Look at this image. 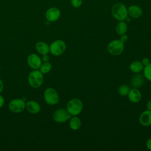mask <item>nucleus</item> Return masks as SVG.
Returning <instances> with one entry per match:
<instances>
[{"mask_svg":"<svg viewBox=\"0 0 151 151\" xmlns=\"http://www.w3.org/2000/svg\"><path fill=\"white\" fill-rule=\"evenodd\" d=\"M124 48V43L120 40L111 41L107 45L108 52L113 55H119L121 54Z\"/></svg>","mask_w":151,"mask_h":151,"instance_id":"obj_6","label":"nucleus"},{"mask_svg":"<svg viewBox=\"0 0 151 151\" xmlns=\"http://www.w3.org/2000/svg\"><path fill=\"white\" fill-rule=\"evenodd\" d=\"M130 91V88L127 85H122L121 86H120L119 87V89H118V92H119V94L120 95V96H127L129 93Z\"/></svg>","mask_w":151,"mask_h":151,"instance_id":"obj_22","label":"nucleus"},{"mask_svg":"<svg viewBox=\"0 0 151 151\" xmlns=\"http://www.w3.org/2000/svg\"><path fill=\"white\" fill-rule=\"evenodd\" d=\"M81 125V120L76 116H73L70 119L69 126L70 128L73 130H78Z\"/></svg>","mask_w":151,"mask_h":151,"instance_id":"obj_17","label":"nucleus"},{"mask_svg":"<svg viewBox=\"0 0 151 151\" xmlns=\"http://www.w3.org/2000/svg\"><path fill=\"white\" fill-rule=\"evenodd\" d=\"M25 109L31 114H37L41 110L40 104L34 100H29L25 104Z\"/></svg>","mask_w":151,"mask_h":151,"instance_id":"obj_11","label":"nucleus"},{"mask_svg":"<svg viewBox=\"0 0 151 151\" xmlns=\"http://www.w3.org/2000/svg\"><path fill=\"white\" fill-rule=\"evenodd\" d=\"M127 40H128V36H127V35H126L125 34L121 35V37H120V40L122 42H123V43L126 42L127 41Z\"/></svg>","mask_w":151,"mask_h":151,"instance_id":"obj_25","label":"nucleus"},{"mask_svg":"<svg viewBox=\"0 0 151 151\" xmlns=\"http://www.w3.org/2000/svg\"><path fill=\"white\" fill-rule=\"evenodd\" d=\"M44 81L43 74L38 70H33L28 76V83L29 85L34 88L40 87Z\"/></svg>","mask_w":151,"mask_h":151,"instance_id":"obj_2","label":"nucleus"},{"mask_svg":"<svg viewBox=\"0 0 151 151\" xmlns=\"http://www.w3.org/2000/svg\"><path fill=\"white\" fill-rule=\"evenodd\" d=\"M147 110H150L151 111V100H149L148 101V102H147Z\"/></svg>","mask_w":151,"mask_h":151,"instance_id":"obj_30","label":"nucleus"},{"mask_svg":"<svg viewBox=\"0 0 151 151\" xmlns=\"http://www.w3.org/2000/svg\"><path fill=\"white\" fill-rule=\"evenodd\" d=\"M144 83V78L140 74H136L134 76L132 79V85L134 88H139L141 87Z\"/></svg>","mask_w":151,"mask_h":151,"instance_id":"obj_18","label":"nucleus"},{"mask_svg":"<svg viewBox=\"0 0 151 151\" xmlns=\"http://www.w3.org/2000/svg\"><path fill=\"white\" fill-rule=\"evenodd\" d=\"M72 117L67 109L61 108L55 110L52 114V119L54 122L58 123H64Z\"/></svg>","mask_w":151,"mask_h":151,"instance_id":"obj_7","label":"nucleus"},{"mask_svg":"<svg viewBox=\"0 0 151 151\" xmlns=\"http://www.w3.org/2000/svg\"><path fill=\"white\" fill-rule=\"evenodd\" d=\"M40 71L42 74H47L52 69V64L47 61V62H43L42 63L40 68Z\"/></svg>","mask_w":151,"mask_h":151,"instance_id":"obj_20","label":"nucleus"},{"mask_svg":"<svg viewBox=\"0 0 151 151\" xmlns=\"http://www.w3.org/2000/svg\"><path fill=\"white\" fill-rule=\"evenodd\" d=\"M66 109L71 116H77L83 110V103L78 99H72L67 103Z\"/></svg>","mask_w":151,"mask_h":151,"instance_id":"obj_3","label":"nucleus"},{"mask_svg":"<svg viewBox=\"0 0 151 151\" xmlns=\"http://www.w3.org/2000/svg\"><path fill=\"white\" fill-rule=\"evenodd\" d=\"M5 104V99L0 94V108L2 107Z\"/></svg>","mask_w":151,"mask_h":151,"instance_id":"obj_27","label":"nucleus"},{"mask_svg":"<svg viewBox=\"0 0 151 151\" xmlns=\"http://www.w3.org/2000/svg\"><path fill=\"white\" fill-rule=\"evenodd\" d=\"M50 46V52L54 56H59L63 54L65 49L66 44L61 40H57L51 43Z\"/></svg>","mask_w":151,"mask_h":151,"instance_id":"obj_5","label":"nucleus"},{"mask_svg":"<svg viewBox=\"0 0 151 151\" xmlns=\"http://www.w3.org/2000/svg\"><path fill=\"white\" fill-rule=\"evenodd\" d=\"M37 51L41 55L48 54L50 52V46L44 41H38L35 44Z\"/></svg>","mask_w":151,"mask_h":151,"instance_id":"obj_15","label":"nucleus"},{"mask_svg":"<svg viewBox=\"0 0 151 151\" xmlns=\"http://www.w3.org/2000/svg\"><path fill=\"white\" fill-rule=\"evenodd\" d=\"M146 147L149 150H151V137L149 138L147 140V142H146Z\"/></svg>","mask_w":151,"mask_h":151,"instance_id":"obj_28","label":"nucleus"},{"mask_svg":"<svg viewBox=\"0 0 151 151\" xmlns=\"http://www.w3.org/2000/svg\"><path fill=\"white\" fill-rule=\"evenodd\" d=\"M139 122L143 126L151 125V111L147 110L142 112L139 116Z\"/></svg>","mask_w":151,"mask_h":151,"instance_id":"obj_12","label":"nucleus"},{"mask_svg":"<svg viewBox=\"0 0 151 151\" xmlns=\"http://www.w3.org/2000/svg\"><path fill=\"white\" fill-rule=\"evenodd\" d=\"M143 70L145 77L147 80L151 81V63L145 66Z\"/></svg>","mask_w":151,"mask_h":151,"instance_id":"obj_21","label":"nucleus"},{"mask_svg":"<svg viewBox=\"0 0 151 151\" xmlns=\"http://www.w3.org/2000/svg\"><path fill=\"white\" fill-rule=\"evenodd\" d=\"M44 99L45 103L49 105L57 104L59 101V96L57 91L52 87L46 88L44 92Z\"/></svg>","mask_w":151,"mask_h":151,"instance_id":"obj_4","label":"nucleus"},{"mask_svg":"<svg viewBox=\"0 0 151 151\" xmlns=\"http://www.w3.org/2000/svg\"><path fill=\"white\" fill-rule=\"evenodd\" d=\"M142 63L143 64V65L144 66H146V65H148L149 64H150V63L149 59L148 58L145 57V58H144L142 59Z\"/></svg>","mask_w":151,"mask_h":151,"instance_id":"obj_24","label":"nucleus"},{"mask_svg":"<svg viewBox=\"0 0 151 151\" xmlns=\"http://www.w3.org/2000/svg\"><path fill=\"white\" fill-rule=\"evenodd\" d=\"M129 68L132 72L137 74L141 72L143 70L144 65H143L142 62H140L139 61H134L130 64Z\"/></svg>","mask_w":151,"mask_h":151,"instance_id":"obj_16","label":"nucleus"},{"mask_svg":"<svg viewBox=\"0 0 151 151\" xmlns=\"http://www.w3.org/2000/svg\"><path fill=\"white\" fill-rule=\"evenodd\" d=\"M71 5L74 8H79L83 3V0H71Z\"/></svg>","mask_w":151,"mask_h":151,"instance_id":"obj_23","label":"nucleus"},{"mask_svg":"<svg viewBox=\"0 0 151 151\" xmlns=\"http://www.w3.org/2000/svg\"><path fill=\"white\" fill-rule=\"evenodd\" d=\"M116 32L120 35L124 34L127 31V25L126 22L124 21H119L116 25Z\"/></svg>","mask_w":151,"mask_h":151,"instance_id":"obj_19","label":"nucleus"},{"mask_svg":"<svg viewBox=\"0 0 151 151\" xmlns=\"http://www.w3.org/2000/svg\"><path fill=\"white\" fill-rule=\"evenodd\" d=\"M42 61L43 62H47V61H49V57L48 55V54H44V55H42Z\"/></svg>","mask_w":151,"mask_h":151,"instance_id":"obj_26","label":"nucleus"},{"mask_svg":"<svg viewBox=\"0 0 151 151\" xmlns=\"http://www.w3.org/2000/svg\"><path fill=\"white\" fill-rule=\"evenodd\" d=\"M27 61L28 66L32 70H38L42 63L41 58L35 53L29 54Z\"/></svg>","mask_w":151,"mask_h":151,"instance_id":"obj_9","label":"nucleus"},{"mask_svg":"<svg viewBox=\"0 0 151 151\" xmlns=\"http://www.w3.org/2000/svg\"><path fill=\"white\" fill-rule=\"evenodd\" d=\"M142 9L138 5H131L127 9L128 15L133 18H138L141 17L142 14Z\"/></svg>","mask_w":151,"mask_h":151,"instance_id":"obj_13","label":"nucleus"},{"mask_svg":"<svg viewBox=\"0 0 151 151\" xmlns=\"http://www.w3.org/2000/svg\"><path fill=\"white\" fill-rule=\"evenodd\" d=\"M127 96L129 100L132 103H138L140 101L142 98V94L140 91L136 88L130 90Z\"/></svg>","mask_w":151,"mask_h":151,"instance_id":"obj_14","label":"nucleus"},{"mask_svg":"<svg viewBox=\"0 0 151 151\" xmlns=\"http://www.w3.org/2000/svg\"><path fill=\"white\" fill-rule=\"evenodd\" d=\"M25 101L21 99H15L12 100L9 104V109L14 113H20L25 109Z\"/></svg>","mask_w":151,"mask_h":151,"instance_id":"obj_8","label":"nucleus"},{"mask_svg":"<svg viewBox=\"0 0 151 151\" xmlns=\"http://www.w3.org/2000/svg\"><path fill=\"white\" fill-rule=\"evenodd\" d=\"M111 13L113 17L119 21L126 20L128 15L127 9L122 2H117L113 5Z\"/></svg>","mask_w":151,"mask_h":151,"instance_id":"obj_1","label":"nucleus"},{"mask_svg":"<svg viewBox=\"0 0 151 151\" xmlns=\"http://www.w3.org/2000/svg\"><path fill=\"white\" fill-rule=\"evenodd\" d=\"M61 15L60 10L56 7H51L48 9L45 14V18L50 22H54L58 20Z\"/></svg>","mask_w":151,"mask_h":151,"instance_id":"obj_10","label":"nucleus"},{"mask_svg":"<svg viewBox=\"0 0 151 151\" xmlns=\"http://www.w3.org/2000/svg\"><path fill=\"white\" fill-rule=\"evenodd\" d=\"M4 89V83L2 80L0 78V94L2 93Z\"/></svg>","mask_w":151,"mask_h":151,"instance_id":"obj_29","label":"nucleus"}]
</instances>
